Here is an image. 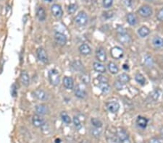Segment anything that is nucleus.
I'll use <instances>...</instances> for the list:
<instances>
[{
  "mask_svg": "<svg viewBox=\"0 0 163 143\" xmlns=\"http://www.w3.org/2000/svg\"><path fill=\"white\" fill-rule=\"evenodd\" d=\"M116 137L120 143H131L127 131L122 128H118L116 130Z\"/></svg>",
  "mask_w": 163,
  "mask_h": 143,
  "instance_id": "1",
  "label": "nucleus"
},
{
  "mask_svg": "<svg viewBox=\"0 0 163 143\" xmlns=\"http://www.w3.org/2000/svg\"><path fill=\"white\" fill-rule=\"evenodd\" d=\"M49 80L50 83L54 86L59 85L60 82V77L58 70L52 69L49 72Z\"/></svg>",
  "mask_w": 163,
  "mask_h": 143,
  "instance_id": "2",
  "label": "nucleus"
},
{
  "mask_svg": "<svg viewBox=\"0 0 163 143\" xmlns=\"http://www.w3.org/2000/svg\"><path fill=\"white\" fill-rule=\"evenodd\" d=\"M74 20H75L77 25H80V26H84L88 22V16H87L85 12L82 11V12H80L75 16V18H74Z\"/></svg>",
  "mask_w": 163,
  "mask_h": 143,
  "instance_id": "3",
  "label": "nucleus"
},
{
  "mask_svg": "<svg viewBox=\"0 0 163 143\" xmlns=\"http://www.w3.org/2000/svg\"><path fill=\"white\" fill-rule=\"evenodd\" d=\"M36 56L38 59L41 62L47 64L48 62V55H47V51H45L44 48H43L42 47L38 48L36 50Z\"/></svg>",
  "mask_w": 163,
  "mask_h": 143,
  "instance_id": "4",
  "label": "nucleus"
},
{
  "mask_svg": "<svg viewBox=\"0 0 163 143\" xmlns=\"http://www.w3.org/2000/svg\"><path fill=\"white\" fill-rule=\"evenodd\" d=\"M138 13L143 18H149L152 15V9L149 5H144L138 10Z\"/></svg>",
  "mask_w": 163,
  "mask_h": 143,
  "instance_id": "5",
  "label": "nucleus"
},
{
  "mask_svg": "<svg viewBox=\"0 0 163 143\" xmlns=\"http://www.w3.org/2000/svg\"><path fill=\"white\" fill-rule=\"evenodd\" d=\"M54 39L58 45L63 46L67 43V37L64 33L60 32H56L54 34Z\"/></svg>",
  "mask_w": 163,
  "mask_h": 143,
  "instance_id": "6",
  "label": "nucleus"
},
{
  "mask_svg": "<svg viewBox=\"0 0 163 143\" xmlns=\"http://www.w3.org/2000/svg\"><path fill=\"white\" fill-rule=\"evenodd\" d=\"M51 12L52 15L57 18H61L63 15V11L60 5L54 4L51 7Z\"/></svg>",
  "mask_w": 163,
  "mask_h": 143,
  "instance_id": "7",
  "label": "nucleus"
},
{
  "mask_svg": "<svg viewBox=\"0 0 163 143\" xmlns=\"http://www.w3.org/2000/svg\"><path fill=\"white\" fill-rule=\"evenodd\" d=\"M110 54L114 59H119L123 57V51L121 47L115 46L110 50Z\"/></svg>",
  "mask_w": 163,
  "mask_h": 143,
  "instance_id": "8",
  "label": "nucleus"
},
{
  "mask_svg": "<svg viewBox=\"0 0 163 143\" xmlns=\"http://www.w3.org/2000/svg\"><path fill=\"white\" fill-rule=\"evenodd\" d=\"M33 94H34V96H35L37 99L39 100V101H44L48 99V95H47V93L45 91L41 89L36 90L35 91H34Z\"/></svg>",
  "mask_w": 163,
  "mask_h": 143,
  "instance_id": "9",
  "label": "nucleus"
},
{
  "mask_svg": "<svg viewBox=\"0 0 163 143\" xmlns=\"http://www.w3.org/2000/svg\"><path fill=\"white\" fill-rule=\"evenodd\" d=\"M32 123L34 127H42L44 125V120L41 116L38 114H35L32 118Z\"/></svg>",
  "mask_w": 163,
  "mask_h": 143,
  "instance_id": "10",
  "label": "nucleus"
},
{
  "mask_svg": "<svg viewBox=\"0 0 163 143\" xmlns=\"http://www.w3.org/2000/svg\"><path fill=\"white\" fill-rule=\"evenodd\" d=\"M74 93H75V95L77 98H81V99L85 98L87 95L85 89H84L81 85H77V86L75 87V90H74Z\"/></svg>",
  "mask_w": 163,
  "mask_h": 143,
  "instance_id": "11",
  "label": "nucleus"
},
{
  "mask_svg": "<svg viewBox=\"0 0 163 143\" xmlns=\"http://www.w3.org/2000/svg\"><path fill=\"white\" fill-rule=\"evenodd\" d=\"M107 107L108 111L110 113H112V114H115L120 109L119 104L118 102H115V101H112V102L108 103Z\"/></svg>",
  "mask_w": 163,
  "mask_h": 143,
  "instance_id": "12",
  "label": "nucleus"
},
{
  "mask_svg": "<svg viewBox=\"0 0 163 143\" xmlns=\"http://www.w3.org/2000/svg\"><path fill=\"white\" fill-rule=\"evenodd\" d=\"M96 57H97V59L101 62H104L107 60V54H106L105 51L102 48H99L97 50Z\"/></svg>",
  "mask_w": 163,
  "mask_h": 143,
  "instance_id": "13",
  "label": "nucleus"
},
{
  "mask_svg": "<svg viewBox=\"0 0 163 143\" xmlns=\"http://www.w3.org/2000/svg\"><path fill=\"white\" fill-rule=\"evenodd\" d=\"M36 114H38L40 116L45 115L49 112V108L46 105L39 104L36 107Z\"/></svg>",
  "mask_w": 163,
  "mask_h": 143,
  "instance_id": "14",
  "label": "nucleus"
},
{
  "mask_svg": "<svg viewBox=\"0 0 163 143\" xmlns=\"http://www.w3.org/2000/svg\"><path fill=\"white\" fill-rule=\"evenodd\" d=\"M63 85L68 90H72L74 88V81L71 77H65L63 79Z\"/></svg>",
  "mask_w": 163,
  "mask_h": 143,
  "instance_id": "15",
  "label": "nucleus"
},
{
  "mask_svg": "<svg viewBox=\"0 0 163 143\" xmlns=\"http://www.w3.org/2000/svg\"><path fill=\"white\" fill-rule=\"evenodd\" d=\"M21 81L23 85L28 87L30 84V78L28 74L25 71H23L21 73Z\"/></svg>",
  "mask_w": 163,
  "mask_h": 143,
  "instance_id": "16",
  "label": "nucleus"
},
{
  "mask_svg": "<svg viewBox=\"0 0 163 143\" xmlns=\"http://www.w3.org/2000/svg\"><path fill=\"white\" fill-rule=\"evenodd\" d=\"M79 51L81 54L84 56L88 55V54H91V48L88 44H84L81 46H80L79 47Z\"/></svg>",
  "mask_w": 163,
  "mask_h": 143,
  "instance_id": "17",
  "label": "nucleus"
},
{
  "mask_svg": "<svg viewBox=\"0 0 163 143\" xmlns=\"http://www.w3.org/2000/svg\"><path fill=\"white\" fill-rule=\"evenodd\" d=\"M36 17L39 21H44L47 18V14L44 8L38 7L36 10Z\"/></svg>",
  "mask_w": 163,
  "mask_h": 143,
  "instance_id": "18",
  "label": "nucleus"
},
{
  "mask_svg": "<svg viewBox=\"0 0 163 143\" xmlns=\"http://www.w3.org/2000/svg\"><path fill=\"white\" fill-rule=\"evenodd\" d=\"M137 125L141 129H145L147 127V124H148V119L145 117L138 116L136 120Z\"/></svg>",
  "mask_w": 163,
  "mask_h": 143,
  "instance_id": "19",
  "label": "nucleus"
},
{
  "mask_svg": "<svg viewBox=\"0 0 163 143\" xmlns=\"http://www.w3.org/2000/svg\"><path fill=\"white\" fill-rule=\"evenodd\" d=\"M93 67H94V69L99 73H105L106 72L105 67L101 63L94 62L93 64Z\"/></svg>",
  "mask_w": 163,
  "mask_h": 143,
  "instance_id": "20",
  "label": "nucleus"
},
{
  "mask_svg": "<svg viewBox=\"0 0 163 143\" xmlns=\"http://www.w3.org/2000/svg\"><path fill=\"white\" fill-rule=\"evenodd\" d=\"M152 44L156 48H163V38H160L159 36L154 37L152 40Z\"/></svg>",
  "mask_w": 163,
  "mask_h": 143,
  "instance_id": "21",
  "label": "nucleus"
},
{
  "mask_svg": "<svg viewBox=\"0 0 163 143\" xmlns=\"http://www.w3.org/2000/svg\"><path fill=\"white\" fill-rule=\"evenodd\" d=\"M149 33L150 30L147 26H142L138 30V34L141 38H144V37L147 36L148 35H149Z\"/></svg>",
  "mask_w": 163,
  "mask_h": 143,
  "instance_id": "22",
  "label": "nucleus"
},
{
  "mask_svg": "<svg viewBox=\"0 0 163 143\" xmlns=\"http://www.w3.org/2000/svg\"><path fill=\"white\" fill-rule=\"evenodd\" d=\"M118 81L119 82H121V84H123H123L128 83L130 81L129 75H128L125 73L121 74V75L118 77Z\"/></svg>",
  "mask_w": 163,
  "mask_h": 143,
  "instance_id": "23",
  "label": "nucleus"
},
{
  "mask_svg": "<svg viewBox=\"0 0 163 143\" xmlns=\"http://www.w3.org/2000/svg\"><path fill=\"white\" fill-rule=\"evenodd\" d=\"M99 88L104 93H107L110 91V86L109 85L108 82H99L98 85Z\"/></svg>",
  "mask_w": 163,
  "mask_h": 143,
  "instance_id": "24",
  "label": "nucleus"
},
{
  "mask_svg": "<svg viewBox=\"0 0 163 143\" xmlns=\"http://www.w3.org/2000/svg\"><path fill=\"white\" fill-rule=\"evenodd\" d=\"M107 67H108L109 71L112 74H113V75L117 74L118 72V71H119V69H118V66H117L114 62H110L108 64V66H107Z\"/></svg>",
  "mask_w": 163,
  "mask_h": 143,
  "instance_id": "25",
  "label": "nucleus"
},
{
  "mask_svg": "<svg viewBox=\"0 0 163 143\" xmlns=\"http://www.w3.org/2000/svg\"><path fill=\"white\" fill-rule=\"evenodd\" d=\"M130 40H131L130 35L128 34H127L126 33L120 34L119 41L121 43H123V44H128V43L130 42Z\"/></svg>",
  "mask_w": 163,
  "mask_h": 143,
  "instance_id": "26",
  "label": "nucleus"
},
{
  "mask_svg": "<svg viewBox=\"0 0 163 143\" xmlns=\"http://www.w3.org/2000/svg\"><path fill=\"white\" fill-rule=\"evenodd\" d=\"M127 21L131 25H135L137 22L136 17L133 13H129L127 15Z\"/></svg>",
  "mask_w": 163,
  "mask_h": 143,
  "instance_id": "27",
  "label": "nucleus"
},
{
  "mask_svg": "<svg viewBox=\"0 0 163 143\" xmlns=\"http://www.w3.org/2000/svg\"><path fill=\"white\" fill-rule=\"evenodd\" d=\"M135 80L138 83L144 85L146 82V79L144 77V75L140 73H137L135 76Z\"/></svg>",
  "mask_w": 163,
  "mask_h": 143,
  "instance_id": "28",
  "label": "nucleus"
},
{
  "mask_svg": "<svg viewBox=\"0 0 163 143\" xmlns=\"http://www.w3.org/2000/svg\"><path fill=\"white\" fill-rule=\"evenodd\" d=\"M61 118H62V121L64 123H65L66 124H71V118L70 117V116L68 114H66L65 112H62L61 114Z\"/></svg>",
  "mask_w": 163,
  "mask_h": 143,
  "instance_id": "29",
  "label": "nucleus"
},
{
  "mask_svg": "<svg viewBox=\"0 0 163 143\" xmlns=\"http://www.w3.org/2000/svg\"><path fill=\"white\" fill-rule=\"evenodd\" d=\"M91 121L92 125L94 126V127H96V128H101V127H102V122H101L99 118H92Z\"/></svg>",
  "mask_w": 163,
  "mask_h": 143,
  "instance_id": "30",
  "label": "nucleus"
},
{
  "mask_svg": "<svg viewBox=\"0 0 163 143\" xmlns=\"http://www.w3.org/2000/svg\"><path fill=\"white\" fill-rule=\"evenodd\" d=\"M77 9H78V6L76 4H71L68 7V12L69 14H73L75 13Z\"/></svg>",
  "mask_w": 163,
  "mask_h": 143,
  "instance_id": "31",
  "label": "nucleus"
},
{
  "mask_svg": "<svg viewBox=\"0 0 163 143\" xmlns=\"http://www.w3.org/2000/svg\"><path fill=\"white\" fill-rule=\"evenodd\" d=\"M113 4V0H103L102 5L103 7L106 9H108V8L111 7Z\"/></svg>",
  "mask_w": 163,
  "mask_h": 143,
  "instance_id": "32",
  "label": "nucleus"
},
{
  "mask_svg": "<svg viewBox=\"0 0 163 143\" xmlns=\"http://www.w3.org/2000/svg\"><path fill=\"white\" fill-rule=\"evenodd\" d=\"M99 128H96L95 129H92L91 130V134H92L94 137H97V138H98V137H100V135H101V130L99 129Z\"/></svg>",
  "mask_w": 163,
  "mask_h": 143,
  "instance_id": "33",
  "label": "nucleus"
},
{
  "mask_svg": "<svg viewBox=\"0 0 163 143\" xmlns=\"http://www.w3.org/2000/svg\"><path fill=\"white\" fill-rule=\"evenodd\" d=\"M73 124H74V125H75V127H76L78 129H81V121H80V119L78 118V117L74 116L73 119Z\"/></svg>",
  "mask_w": 163,
  "mask_h": 143,
  "instance_id": "34",
  "label": "nucleus"
},
{
  "mask_svg": "<svg viewBox=\"0 0 163 143\" xmlns=\"http://www.w3.org/2000/svg\"><path fill=\"white\" fill-rule=\"evenodd\" d=\"M82 66H83L82 64H81L79 61H75L73 63V67L75 69L80 70L83 67Z\"/></svg>",
  "mask_w": 163,
  "mask_h": 143,
  "instance_id": "35",
  "label": "nucleus"
},
{
  "mask_svg": "<svg viewBox=\"0 0 163 143\" xmlns=\"http://www.w3.org/2000/svg\"><path fill=\"white\" fill-rule=\"evenodd\" d=\"M145 63L149 66H151L153 64V60L150 56L147 55L145 57Z\"/></svg>",
  "mask_w": 163,
  "mask_h": 143,
  "instance_id": "36",
  "label": "nucleus"
},
{
  "mask_svg": "<svg viewBox=\"0 0 163 143\" xmlns=\"http://www.w3.org/2000/svg\"><path fill=\"white\" fill-rule=\"evenodd\" d=\"M97 80L99 82H108V80L106 77L103 76V75H99L97 77Z\"/></svg>",
  "mask_w": 163,
  "mask_h": 143,
  "instance_id": "37",
  "label": "nucleus"
},
{
  "mask_svg": "<svg viewBox=\"0 0 163 143\" xmlns=\"http://www.w3.org/2000/svg\"><path fill=\"white\" fill-rule=\"evenodd\" d=\"M157 18L158 20L163 21V8L158 12L157 15Z\"/></svg>",
  "mask_w": 163,
  "mask_h": 143,
  "instance_id": "38",
  "label": "nucleus"
},
{
  "mask_svg": "<svg viewBox=\"0 0 163 143\" xmlns=\"http://www.w3.org/2000/svg\"><path fill=\"white\" fill-rule=\"evenodd\" d=\"M149 143H161L160 140L157 138H152L150 140V141L149 142Z\"/></svg>",
  "mask_w": 163,
  "mask_h": 143,
  "instance_id": "39",
  "label": "nucleus"
},
{
  "mask_svg": "<svg viewBox=\"0 0 163 143\" xmlns=\"http://www.w3.org/2000/svg\"><path fill=\"white\" fill-rule=\"evenodd\" d=\"M12 94L13 96L16 95V88H15V85H13L12 87Z\"/></svg>",
  "mask_w": 163,
  "mask_h": 143,
  "instance_id": "40",
  "label": "nucleus"
},
{
  "mask_svg": "<svg viewBox=\"0 0 163 143\" xmlns=\"http://www.w3.org/2000/svg\"><path fill=\"white\" fill-rule=\"evenodd\" d=\"M123 67L124 69H125V70H128V68H129V67H128V66L127 65V64H124V65L123 66Z\"/></svg>",
  "mask_w": 163,
  "mask_h": 143,
  "instance_id": "41",
  "label": "nucleus"
},
{
  "mask_svg": "<svg viewBox=\"0 0 163 143\" xmlns=\"http://www.w3.org/2000/svg\"><path fill=\"white\" fill-rule=\"evenodd\" d=\"M60 142L61 141L60 139H56V140H55V143H60Z\"/></svg>",
  "mask_w": 163,
  "mask_h": 143,
  "instance_id": "42",
  "label": "nucleus"
},
{
  "mask_svg": "<svg viewBox=\"0 0 163 143\" xmlns=\"http://www.w3.org/2000/svg\"><path fill=\"white\" fill-rule=\"evenodd\" d=\"M44 1H46L47 2H51V0H44Z\"/></svg>",
  "mask_w": 163,
  "mask_h": 143,
  "instance_id": "43",
  "label": "nucleus"
},
{
  "mask_svg": "<svg viewBox=\"0 0 163 143\" xmlns=\"http://www.w3.org/2000/svg\"><path fill=\"white\" fill-rule=\"evenodd\" d=\"M147 1H149V2H151V1H153V0H147Z\"/></svg>",
  "mask_w": 163,
  "mask_h": 143,
  "instance_id": "44",
  "label": "nucleus"
}]
</instances>
